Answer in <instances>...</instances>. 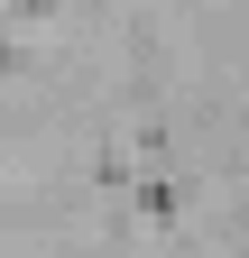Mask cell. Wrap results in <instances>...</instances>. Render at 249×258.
<instances>
[{
  "label": "cell",
  "instance_id": "1",
  "mask_svg": "<svg viewBox=\"0 0 249 258\" xmlns=\"http://www.w3.org/2000/svg\"><path fill=\"white\" fill-rule=\"evenodd\" d=\"M0 258H249V0H0Z\"/></svg>",
  "mask_w": 249,
  "mask_h": 258
}]
</instances>
